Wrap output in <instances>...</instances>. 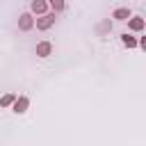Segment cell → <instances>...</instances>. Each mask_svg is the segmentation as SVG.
I'll return each mask as SVG.
<instances>
[{
	"label": "cell",
	"instance_id": "obj_1",
	"mask_svg": "<svg viewBox=\"0 0 146 146\" xmlns=\"http://www.w3.org/2000/svg\"><path fill=\"white\" fill-rule=\"evenodd\" d=\"M32 27H34V18H32V14H30V11L21 14V16H18V30H21V32H30Z\"/></svg>",
	"mask_w": 146,
	"mask_h": 146
},
{
	"label": "cell",
	"instance_id": "obj_10",
	"mask_svg": "<svg viewBox=\"0 0 146 146\" xmlns=\"http://www.w3.org/2000/svg\"><path fill=\"white\" fill-rule=\"evenodd\" d=\"M55 11H64V0H48Z\"/></svg>",
	"mask_w": 146,
	"mask_h": 146
},
{
	"label": "cell",
	"instance_id": "obj_6",
	"mask_svg": "<svg viewBox=\"0 0 146 146\" xmlns=\"http://www.w3.org/2000/svg\"><path fill=\"white\" fill-rule=\"evenodd\" d=\"M112 18H116V21H128V18H130V9H128V7H119V9H114Z\"/></svg>",
	"mask_w": 146,
	"mask_h": 146
},
{
	"label": "cell",
	"instance_id": "obj_4",
	"mask_svg": "<svg viewBox=\"0 0 146 146\" xmlns=\"http://www.w3.org/2000/svg\"><path fill=\"white\" fill-rule=\"evenodd\" d=\"M52 52V43L50 41H41V43H36V55L39 57H48Z\"/></svg>",
	"mask_w": 146,
	"mask_h": 146
},
{
	"label": "cell",
	"instance_id": "obj_9",
	"mask_svg": "<svg viewBox=\"0 0 146 146\" xmlns=\"http://www.w3.org/2000/svg\"><path fill=\"white\" fill-rule=\"evenodd\" d=\"M14 100H16V94H5V96L0 98V107H9Z\"/></svg>",
	"mask_w": 146,
	"mask_h": 146
},
{
	"label": "cell",
	"instance_id": "obj_3",
	"mask_svg": "<svg viewBox=\"0 0 146 146\" xmlns=\"http://www.w3.org/2000/svg\"><path fill=\"white\" fill-rule=\"evenodd\" d=\"M11 105H14V112H16V114H23V112L27 110V105H30V100H27L25 96H16V100H14Z\"/></svg>",
	"mask_w": 146,
	"mask_h": 146
},
{
	"label": "cell",
	"instance_id": "obj_7",
	"mask_svg": "<svg viewBox=\"0 0 146 146\" xmlns=\"http://www.w3.org/2000/svg\"><path fill=\"white\" fill-rule=\"evenodd\" d=\"M128 27H130V30H135V32H141V30H144V18H139V16L128 18Z\"/></svg>",
	"mask_w": 146,
	"mask_h": 146
},
{
	"label": "cell",
	"instance_id": "obj_5",
	"mask_svg": "<svg viewBox=\"0 0 146 146\" xmlns=\"http://www.w3.org/2000/svg\"><path fill=\"white\" fill-rule=\"evenodd\" d=\"M30 9H32L34 14H39V16H43V14H46V9H48V5H46V0H32V5H30Z\"/></svg>",
	"mask_w": 146,
	"mask_h": 146
},
{
	"label": "cell",
	"instance_id": "obj_2",
	"mask_svg": "<svg viewBox=\"0 0 146 146\" xmlns=\"http://www.w3.org/2000/svg\"><path fill=\"white\" fill-rule=\"evenodd\" d=\"M34 23H36V30H48V27L55 25V14H43V16H39Z\"/></svg>",
	"mask_w": 146,
	"mask_h": 146
},
{
	"label": "cell",
	"instance_id": "obj_8",
	"mask_svg": "<svg viewBox=\"0 0 146 146\" xmlns=\"http://www.w3.org/2000/svg\"><path fill=\"white\" fill-rule=\"evenodd\" d=\"M121 41H123V46H125V48H135V46H137V39H135V36H130L128 32H125V34H121Z\"/></svg>",
	"mask_w": 146,
	"mask_h": 146
}]
</instances>
